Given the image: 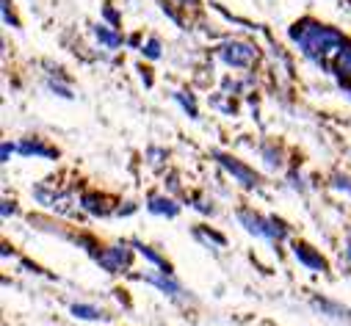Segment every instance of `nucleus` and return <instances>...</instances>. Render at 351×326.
<instances>
[{"mask_svg":"<svg viewBox=\"0 0 351 326\" xmlns=\"http://www.w3.org/2000/svg\"><path fill=\"white\" fill-rule=\"evenodd\" d=\"M291 36L302 45L304 55H310L315 64H321L324 69H332L340 77H351V45L337 31L315 23H302V25H293Z\"/></svg>","mask_w":351,"mask_h":326,"instance_id":"nucleus-1","label":"nucleus"},{"mask_svg":"<svg viewBox=\"0 0 351 326\" xmlns=\"http://www.w3.org/2000/svg\"><path fill=\"white\" fill-rule=\"evenodd\" d=\"M238 218H241V224H246V229L254 232V235L271 238V240H282V238H285V229H282L274 218H260V216H252V213H246V210H241Z\"/></svg>","mask_w":351,"mask_h":326,"instance_id":"nucleus-2","label":"nucleus"},{"mask_svg":"<svg viewBox=\"0 0 351 326\" xmlns=\"http://www.w3.org/2000/svg\"><path fill=\"white\" fill-rule=\"evenodd\" d=\"M221 58H224L227 64H232V66H249V64L254 61V47L241 45V42H232V45H227V47L221 50Z\"/></svg>","mask_w":351,"mask_h":326,"instance_id":"nucleus-3","label":"nucleus"},{"mask_svg":"<svg viewBox=\"0 0 351 326\" xmlns=\"http://www.w3.org/2000/svg\"><path fill=\"white\" fill-rule=\"evenodd\" d=\"M97 263H100L106 271H122V268H128V263H130V252H128V249H108V252H103V255L97 258Z\"/></svg>","mask_w":351,"mask_h":326,"instance_id":"nucleus-4","label":"nucleus"},{"mask_svg":"<svg viewBox=\"0 0 351 326\" xmlns=\"http://www.w3.org/2000/svg\"><path fill=\"white\" fill-rule=\"evenodd\" d=\"M216 158L221 160V166H224V169H230V172H232V175H235V177H238V180H241L246 188H252V186L257 183V177H254V175H252L246 166H241L238 160H232V158H224V155H216Z\"/></svg>","mask_w":351,"mask_h":326,"instance_id":"nucleus-5","label":"nucleus"},{"mask_svg":"<svg viewBox=\"0 0 351 326\" xmlns=\"http://www.w3.org/2000/svg\"><path fill=\"white\" fill-rule=\"evenodd\" d=\"M293 255L304 263V266H310V268H315V271H324L326 268V263L315 255V252H310V247H304V243H296V249H293Z\"/></svg>","mask_w":351,"mask_h":326,"instance_id":"nucleus-6","label":"nucleus"},{"mask_svg":"<svg viewBox=\"0 0 351 326\" xmlns=\"http://www.w3.org/2000/svg\"><path fill=\"white\" fill-rule=\"evenodd\" d=\"M72 315L75 318H83V321H97L100 318V310L97 307H89V304H72Z\"/></svg>","mask_w":351,"mask_h":326,"instance_id":"nucleus-7","label":"nucleus"},{"mask_svg":"<svg viewBox=\"0 0 351 326\" xmlns=\"http://www.w3.org/2000/svg\"><path fill=\"white\" fill-rule=\"evenodd\" d=\"M149 210L152 213H166V216H174V213H178V208H174L169 199H149Z\"/></svg>","mask_w":351,"mask_h":326,"instance_id":"nucleus-8","label":"nucleus"},{"mask_svg":"<svg viewBox=\"0 0 351 326\" xmlns=\"http://www.w3.org/2000/svg\"><path fill=\"white\" fill-rule=\"evenodd\" d=\"M149 282H152V285H158L160 290H166L169 296H180V293H183L178 285H174V282H169L166 277H149Z\"/></svg>","mask_w":351,"mask_h":326,"instance_id":"nucleus-9","label":"nucleus"},{"mask_svg":"<svg viewBox=\"0 0 351 326\" xmlns=\"http://www.w3.org/2000/svg\"><path fill=\"white\" fill-rule=\"evenodd\" d=\"M20 152H25V155H42V158H53V149H45L42 144H23L20 147Z\"/></svg>","mask_w":351,"mask_h":326,"instance_id":"nucleus-10","label":"nucleus"},{"mask_svg":"<svg viewBox=\"0 0 351 326\" xmlns=\"http://www.w3.org/2000/svg\"><path fill=\"white\" fill-rule=\"evenodd\" d=\"M97 39H100V42H106L108 47H117V45H119V36H114V34H108L106 28H97Z\"/></svg>","mask_w":351,"mask_h":326,"instance_id":"nucleus-11","label":"nucleus"},{"mask_svg":"<svg viewBox=\"0 0 351 326\" xmlns=\"http://www.w3.org/2000/svg\"><path fill=\"white\" fill-rule=\"evenodd\" d=\"M147 55H149V58H158V42H149V45H147Z\"/></svg>","mask_w":351,"mask_h":326,"instance_id":"nucleus-12","label":"nucleus"}]
</instances>
